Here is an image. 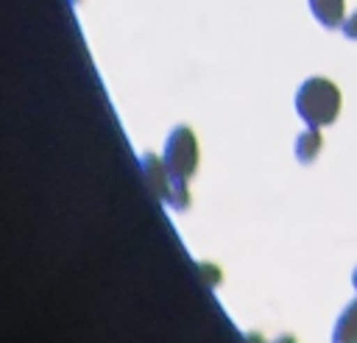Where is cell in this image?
Returning a JSON list of instances; mask_svg holds the SVG:
<instances>
[{"instance_id": "6da1fadb", "label": "cell", "mask_w": 357, "mask_h": 343, "mask_svg": "<svg viewBox=\"0 0 357 343\" xmlns=\"http://www.w3.org/2000/svg\"><path fill=\"white\" fill-rule=\"evenodd\" d=\"M296 112L307 125H329L340 114V89L324 75L307 78L296 92Z\"/></svg>"}, {"instance_id": "7a4b0ae2", "label": "cell", "mask_w": 357, "mask_h": 343, "mask_svg": "<svg viewBox=\"0 0 357 343\" xmlns=\"http://www.w3.org/2000/svg\"><path fill=\"white\" fill-rule=\"evenodd\" d=\"M162 159H165L173 181H187L190 184V178L198 167V139H195V134L187 125H176L173 134L167 137Z\"/></svg>"}, {"instance_id": "3957f363", "label": "cell", "mask_w": 357, "mask_h": 343, "mask_svg": "<svg viewBox=\"0 0 357 343\" xmlns=\"http://www.w3.org/2000/svg\"><path fill=\"white\" fill-rule=\"evenodd\" d=\"M142 173H145V181H148L151 192H153L156 198L167 201V198H170V184H173V178H170V170H167L165 159H159V156H153V153H142Z\"/></svg>"}, {"instance_id": "277c9868", "label": "cell", "mask_w": 357, "mask_h": 343, "mask_svg": "<svg viewBox=\"0 0 357 343\" xmlns=\"http://www.w3.org/2000/svg\"><path fill=\"white\" fill-rule=\"evenodd\" d=\"M310 11L324 28H337L346 22V0H310Z\"/></svg>"}, {"instance_id": "5b68a950", "label": "cell", "mask_w": 357, "mask_h": 343, "mask_svg": "<svg viewBox=\"0 0 357 343\" xmlns=\"http://www.w3.org/2000/svg\"><path fill=\"white\" fill-rule=\"evenodd\" d=\"M332 343H357V298L340 312L332 329Z\"/></svg>"}, {"instance_id": "8992f818", "label": "cell", "mask_w": 357, "mask_h": 343, "mask_svg": "<svg viewBox=\"0 0 357 343\" xmlns=\"http://www.w3.org/2000/svg\"><path fill=\"white\" fill-rule=\"evenodd\" d=\"M321 145H324L321 131H318L315 125H310V128L296 139V156H298V162H301V165L315 162V159H318V153H321Z\"/></svg>"}, {"instance_id": "52a82bcc", "label": "cell", "mask_w": 357, "mask_h": 343, "mask_svg": "<svg viewBox=\"0 0 357 343\" xmlns=\"http://www.w3.org/2000/svg\"><path fill=\"white\" fill-rule=\"evenodd\" d=\"M198 270H201V276L206 279L209 287H218V282H220V270H218L212 262H198Z\"/></svg>"}, {"instance_id": "ba28073f", "label": "cell", "mask_w": 357, "mask_h": 343, "mask_svg": "<svg viewBox=\"0 0 357 343\" xmlns=\"http://www.w3.org/2000/svg\"><path fill=\"white\" fill-rule=\"evenodd\" d=\"M343 33H346L349 39H354V42H357V11L343 22Z\"/></svg>"}, {"instance_id": "9c48e42d", "label": "cell", "mask_w": 357, "mask_h": 343, "mask_svg": "<svg viewBox=\"0 0 357 343\" xmlns=\"http://www.w3.org/2000/svg\"><path fill=\"white\" fill-rule=\"evenodd\" d=\"M273 343H296V337H293V335H282V337H276Z\"/></svg>"}, {"instance_id": "30bf717a", "label": "cell", "mask_w": 357, "mask_h": 343, "mask_svg": "<svg viewBox=\"0 0 357 343\" xmlns=\"http://www.w3.org/2000/svg\"><path fill=\"white\" fill-rule=\"evenodd\" d=\"M248 343H262V337H259L257 332H251V335H248Z\"/></svg>"}, {"instance_id": "8fae6325", "label": "cell", "mask_w": 357, "mask_h": 343, "mask_svg": "<svg viewBox=\"0 0 357 343\" xmlns=\"http://www.w3.org/2000/svg\"><path fill=\"white\" fill-rule=\"evenodd\" d=\"M351 282H354V290H357V268H354V273H351Z\"/></svg>"}]
</instances>
